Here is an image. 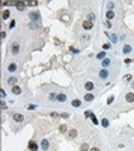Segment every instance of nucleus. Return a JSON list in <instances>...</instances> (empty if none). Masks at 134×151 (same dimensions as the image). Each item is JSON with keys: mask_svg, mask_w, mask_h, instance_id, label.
<instances>
[{"mask_svg": "<svg viewBox=\"0 0 134 151\" xmlns=\"http://www.w3.org/2000/svg\"><path fill=\"white\" fill-rule=\"evenodd\" d=\"M78 136V132L75 130V129H71L69 132H68V139H75Z\"/></svg>", "mask_w": 134, "mask_h": 151, "instance_id": "19", "label": "nucleus"}, {"mask_svg": "<svg viewBox=\"0 0 134 151\" xmlns=\"http://www.w3.org/2000/svg\"><path fill=\"white\" fill-rule=\"evenodd\" d=\"M15 8H17V11H26L27 9V3L26 2H17Z\"/></svg>", "mask_w": 134, "mask_h": 151, "instance_id": "17", "label": "nucleus"}, {"mask_svg": "<svg viewBox=\"0 0 134 151\" xmlns=\"http://www.w3.org/2000/svg\"><path fill=\"white\" fill-rule=\"evenodd\" d=\"M38 2H27V6H36Z\"/></svg>", "mask_w": 134, "mask_h": 151, "instance_id": "38", "label": "nucleus"}, {"mask_svg": "<svg viewBox=\"0 0 134 151\" xmlns=\"http://www.w3.org/2000/svg\"><path fill=\"white\" fill-rule=\"evenodd\" d=\"M110 49H112V42H105V44H102V50L104 51L110 50Z\"/></svg>", "mask_w": 134, "mask_h": 151, "instance_id": "29", "label": "nucleus"}, {"mask_svg": "<svg viewBox=\"0 0 134 151\" xmlns=\"http://www.w3.org/2000/svg\"><path fill=\"white\" fill-rule=\"evenodd\" d=\"M110 77H112V74H110V71H109L107 68H101V69H98V79H100V80L107 82V80H110Z\"/></svg>", "mask_w": 134, "mask_h": 151, "instance_id": "2", "label": "nucleus"}, {"mask_svg": "<svg viewBox=\"0 0 134 151\" xmlns=\"http://www.w3.org/2000/svg\"><path fill=\"white\" fill-rule=\"evenodd\" d=\"M59 132H60V133H66V132H68V127L65 125V124H62V125L59 127Z\"/></svg>", "mask_w": 134, "mask_h": 151, "instance_id": "30", "label": "nucleus"}, {"mask_svg": "<svg viewBox=\"0 0 134 151\" xmlns=\"http://www.w3.org/2000/svg\"><path fill=\"white\" fill-rule=\"evenodd\" d=\"M5 83H6V85H9V86L12 88V86L18 85V77H17V76H11V77L5 79Z\"/></svg>", "mask_w": 134, "mask_h": 151, "instance_id": "5", "label": "nucleus"}, {"mask_svg": "<svg viewBox=\"0 0 134 151\" xmlns=\"http://www.w3.org/2000/svg\"><path fill=\"white\" fill-rule=\"evenodd\" d=\"M104 5H105V8H107V11H113V9L116 8V3H115V2H105Z\"/></svg>", "mask_w": 134, "mask_h": 151, "instance_id": "23", "label": "nucleus"}, {"mask_svg": "<svg viewBox=\"0 0 134 151\" xmlns=\"http://www.w3.org/2000/svg\"><path fill=\"white\" fill-rule=\"evenodd\" d=\"M109 36H110V41H112V44H117V39H119V38H117L116 33H112V35H109Z\"/></svg>", "mask_w": 134, "mask_h": 151, "instance_id": "25", "label": "nucleus"}, {"mask_svg": "<svg viewBox=\"0 0 134 151\" xmlns=\"http://www.w3.org/2000/svg\"><path fill=\"white\" fill-rule=\"evenodd\" d=\"M14 26H15V20H12V21H11V24H9V29H12Z\"/></svg>", "mask_w": 134, "mask_h": 151, "instance_id": "42", "label": "nucleus"}, {"mask_svg": "<svg viewBox=\"0 0 134 151\" xmlns=\"http://www.w3.org/2000/svg\"><path fill=\"white\" fill-rule=\"evenodd\" d=\"M101 125H102L104 129H107V127L110 125V121H109L107 118H102V121H101Z\"/></svg>", "mask_w": 134, "mask_h": 151, "instance_id": "27", "label": "nucleus"}, {"mask_svg": "<svg viewBox=\"0 0 134 151\" xmlns=\"http://www.w3.org/2000/svg\"><path fill=\"white\" fill-rule=\"evenodd\" d=\"M89 150H90V147H89V144H87V142H84V144L80 145V151H89Z\"/></svg>", "mask_w": 134, "mask_h": 151, "instance_id": "26", "label": "nucleus"}, {"mask_svg": "<svg viewBox=\"0 0 134 151\" xmlns=\"http://www.w3.org/2000/svg\"><path fill=\"white\" fill-rule=\"evenodd\" d=\"M17 69H18V65L15 62H11V64H8V67H6V71H8V73H15Z\"/></svg>", "mask_w": 134, "mask_h": 151, "instance_id": "16", "label": "nucleus"}, {"mask_svg": "<svg viewBox=\"0 0 134 151\" xmlns=\"http://www.w3.org/2000/svg\"><path fill=\"white\" fill-rule=\"evenodd\" d=\"M82 104H83V103H82V100H78V98H74V100L71 101V106H72V107H75V109L82 107Z\"/></svg>", "mask_w": 134, "mask_h": 151, "instance_id": "21", "label": "nucleus"}, {"mask_svg": "<svg viewBox=\"0 0 134 151\" xmlns=\"http://www.w3.org/2000/svg\"><path fill=\"white\" fill-rule=\"evenodd\" d=\"M124 80H125V82H131V80H133V76H131V74H127V76H124Z\"/></svg>", "mask_w": 134, "mask_h": 151, "instance_id": "34", "label": "nucleus"}, {"mask_svg": "<svg viewBox=\"0 0 134 151\" xmlns=\"http://www.w3.org/2000/svg\"><path fill=\"white\" fill-rule=\"evenodd\" d=\"M60 117L65 118V119H68V118H69V113H68V112H63V113H60Z\"/></svg>", "mask_w": 134, "mask_h": 151, "instance_id": "36", "label": "nucleus"}, {"mask_svg": "<svg viewBox=\"0 0 134 151\" xmlns=\"http://www.w3.org/2000/svg\"><path fill=\"white\" fill-rule=\"evenodd\" d=\"M90 119H92V122H93L95 125H98V124H100V122H98V119H97V117H95V113H93V112H92V115H90Z\"/></svg>", "mask_w": 134, "mask_h": 151, "instance_id": "31", "label": "nucleus"}, {"mask_svg": "<svg viewBox=\"0 0 134 151\" xmlns=\"http://www.w3.org/2000/svg\"><path fill=\"white\" fill-rule=\"evenodd\" d=\"M86 20H89V21H92V23H93V21L97 20V15H95L93 12H89V14H87V18H86Z\"/></svg>", "mask_w": 134, "mask_h": 151, "instance_id": "28", "label": "nucleus"}, {"mask_svg": "<svg viewBox=\"0 0 134 151\" xmlns=\"http://www.w3.org/2000/svg\"><path fill=\"white\" fill-rule=\"evenodd\" d=\"M27 148H29L30 151H38L41 147L36 144V141H35V139H30V141H29V144H27Z\"/></svg>", "mask_w": 134, "mask_h": 151, "instance_id": "10", "label": "nucleus"}, {"mask_svg": "<svg viewBox=\"0 0 134 151\" xmlns=\"http://www.w3.org/2000/svg\"><path fill=\"white\" fill-rule=\"evenodd\" d=\"M68 101H69V98H68V95L65 94V92H57V103L65 104V103H68Z\"/></svg>", "mask_w": 134, "mask_h": 151, "instance_id": "6", "label": "nucleus"}, {"mask_svg": "<svg viewBox=\"0 0 134 151\" xmlns=\"http://www.w3.org/2000/svg\"><path fill=\"white\" fill-rule=\"evenodd\" d=\"M29 18H30V21H32V23H33V21H36V23L39 24V21H41V14H39L38 11L30 12V14H29Z\"/></svg>", "mask_w": 134, "mask_h": 151, "instance_id": "8", "label": "nucleus"}, {"mask_svg": "<svg viewBox=\"0 0 134 151\" xmlns=\"http://www.w3.org/2000/svg\"><path fill=\"white\" fill-rule=\"evenodd\" d=\"M39 147H41V150H42V151H48V150H50V139H47V137H44V139L41 141V144H39Z\"/></svg>", "mask_w": 134, "mask_h": 151, "instance_id": "7", "label": "nucleus"}, {"mask_svg": "<svg viewBox=\"0 0 134 151\" xmlns=\"http://www.w3.org/2000/svg\"><path fill=\"white\" fill-rule=\"evenodd\" d=\"M11 94H12V95H15V97L21 95V94H23V88H21L20 85H15V86H12V88H11Z\"/></svg>", "mask_w": 134, "mask_h": 151, "instance_id": "9", "label": "nucleus"}, {"mask_svg": "<svg viewBox=\"0 0 134 151\" xmlns=\"http://www.w3.org/2000/svg\"><path fill=\"white\" fill-rule=\"evenodd\" d=\"M5 38H6V32L2 30V41H5Z\"/></svg>", "mask_w": 134, "mask_h": 151, "instance_id": "41", "label": "nucleus"}, {"mask_svg": "<svg viewBox=\"0 0 134 151\" xmlns=\"http://www.w3.org/2000/svg\"><path fill=\"white\" fill-rule=\"evenodd\" d=\"M83 100L86 101V103L93 101V100H95V94H93V92H86V94H84V97H83Z\"/></svg>", "mask_w": 134, "mask_h": 151, "instance_id": "15", "label": "nucleus"}, {"mask_svg": "<svg viewBox=\"0 0 134 151\" xmlns=\"http://www.w3.org/2000/svg\"><path fill=\"white\" fill-rule=\"evenodd\" d=\"M105 57H107V51H104V50L100 51V53L97 54V59H98V61H104Z\"/></svg>", "mask_w": 134, "mask_h": 151, "instance_id": "24", "label": "nucleus"}, {"mask_svg": "<svg viewBox=\"0 0 134 151\" xmlns=\"http://www.w3.org/2000/svg\"><path fill=\"white\" fill-rule=\"evenodd\" d=\"M21 53V42L18 39H12L11 42V54L12 56H18Z\"/></svg>", "mask_w": 134, "mask_h": 151, "instance_id": "1", "label": "nucleus"}, {"mask_svg": "<svg viewBox=\"0 0 134 151\" xmlns=\"http://www.w3.org/2000/svg\"><path fill=\"white\" fill-rule=\"evenodd\" d=\"M9 18H11V11H9V9H5V11L2 12V20L6 21V20H9Z\"/></svg>", "mask_w": 134, "mask_h": 151, "instance_id": "20", "label": "nucleus"}, {"mask_svg": "<svg viewBox=\"0 0 134 151\" xmlns=\"http://www.w3.org/2000/svg\"><path fill=\"white\" fill-rule=\"evenodd\" d=\"M131 53H133V47H131V44H124V47H122V54L130 56Z\"/></svg>", "mask_w": 134, "mask_h": 151, "instance_id": "11", "label": "nucleus"}, {"mask_svg": "<svg viewBox=\"0 0 134 151\" xmlns=\"http://www.w3.org/2000/svg\"><path fill=\"white\" fill-rule=\"evenodd\" d=\"M113 101H115V95H110V97L107 98V106H112Z\"/></svg>", "mask_w": 134, "mask_h": 151, "instance_id": "32", "label": "nucleus"}, {"mask_svg": "<svg viewBox=\"0 0 134 151\" xmlns=\"http://www.w3.org/2000/svg\"><path fill=\"white\" fill-rule=\"evenodd\" d=\"M89 151H101V150L98 148V147H92V148H90Z\"/></svg>", "mask_w": 134, "mask_h": 151, "instance_id": "43", "label": "nucleus"}, {"mask_svg": "<svg viewBox=\"0 0 134 151\" xmlns=\"http://www.w3.org/2000/svg\"><path fill=\"white\" fill-rule=\"evenodd\" d=\"M50 115H51V118H59L60 117V113H57V112H51Z\"/></svg>", "mask_w": 134, "mask_h": 151, "instance_id": "35", "label": "nucleus"}, {"mask_svg": "<svg viewBox=\"0 0 134 151\" xmlns=\"http://www.w3.org/2000/svg\"><path fill=\"white\" fill-rule=\"evenodd\" d=\"M112 64H113V61H112L110 57H105L104 61H101V67H102V68H107V69L112 67Z\"/></svg>", "mask_w": 134, "mask_h": 151, "instance_id": "14", "label": "nucleus"}, {"mask_svg": "<svg viewBox=\"0 0 134 151\" xmlns=\"http://www.w3.org/2000/svg\"><path fill=\"white\" fill-rule=\"evenodd\" d=\"M59 20L63 21V23H69L71 21V15H68L65 11H62V12H59Z\"/></svg>", "mask_w": 134, "mask_h": 151, "instance_id": "12", "label": "nucleus"}, {"mask_svg": "<svg viewBox=\"0 0 134 151\" xmlns=\"http://www.w3.org/2000/svg\"><path fill=\"white\" fill-rule=\"evenodd\" d=\"M82 27H83L84 30H92L93 29V23L89 21V20H84L83 23H82Z\"/></svg>", "mask_w": 134, "mask_h": 151, "instance_id": "13", "label": "nucleus"}, {"mask_svg": "<svg viewBox=\"0 0 134 151\" xmlns=\"http://www.w3.org/2000/svg\"><path fill=\"white\" fill-rule=\"evenodd\" d=\"M104 26H105L107 29H110V27H112V24H110V21H104Z\"/></svg>", "mask_w": 134, "mask_h": 151, "instance_id": "39", "label": "nucleus"}, {"mask_svg": "<svg viewBox=\"0 0 134 151\" xmlns=\"http://www.w3.org/2000/svg\"><path fill=\"white\" fill-rule=\"evenodd\" d=\"M113 18H116L115 11H105V20H107V21H112Z\"/></svg>", "mask_w": 134, "mask_h": 151, "instance_id": "18", "label": "nucleus"}, {"mask_svg": "<svg viewBox=\"0 0 134 151\" xmlns=\"http://www.w3.org/2000/svg\"><path fill=\"white\" fill-rule=\"evenodd\" d=\"M80 39H82V41H89L90 38H89V35H83V36H82Z\"/></svg>", "mask_w": 134, "mask_h": 151, "instance_id": "37", "label": "nucleus"}, {"mask_svg": "<svg viewBox=\"0 0 134 151\" xmlns=\"http://www.w3.org/2000/svg\"><path fill=\"white\" fill-rule=\"evenodd\" d=\"M83 88H84V91H86V92H93V91L97 89V86H95V83H93L92 80H84Z\"/></svg>", "mask_w": 134, "mask_h": 151, "instance_id": "4", "label": "nucleus"}, {"mask_svg": "<svg viewBox=\"0 0 134 151\" xmlns=\"http://www.w3.org/2000/svg\"><path fill=\"white\" fill-rule=\"evenodd\" d=\"M125 101L127 103H134V92H127L125 94Z\"/></svg>", "mask_w": 134, "mask_h": 151, "instance_id": "22", "label": "nucleus"}, {"mask_svg": "<svg viewBox=\"0 0 134 151\" xmlns=\"http://www.w3.org/2000/svg\"><path fill=\"white\" fill-rule=\"evenodd\" d=\"M131 62H133V59H130V57L125 59V64H131Z\"/></svg>", "mask_w": 134, "mask_h": 151, "instance_id": "44", "label": "nucleus"}, {"mask_svg": "<svg viewBox=\"0 0 134 151\" xmlns=\"http://www.w3.org/2000/svg\"><path fill=\"white\" fill-rule=\"evenodd\" d=\"M0 106H2V110H6V109H8V104H6V101L5 100L0 101Z\"/></svg>", "mask_w": 134, "mask_h": 151, "instance_id": "33", "label": "nucleus"}, {"mask_svg": "<svg viewBox=\"0 0 134 151\" xmlns=\"http://www.w3.org/2000/svg\"><path fill=\"white\" fill-rule=\"evenodd\" d=\"M11 119H12L15 124H23V122L26 121V117H24L23 113H20V112H12V113H11Z\"/></svg>", "mask_w": 134, "mask_h": 151, "instance_id": "3", "label": "nucleus"}, {"mask_svg": "<svg viewBox=\"0 0 134 151\" xmlns=\"http://www.w3.org/2000/svg\"><path fill=\"white\" fill-rule=\"evenodd\" d=\"M5 97H6V91L2 89V100H5Z\"/></svg>", "mask_w": 134, "mask_h": 151, "instance_id": "40", "label": "nucleus"}]
</instances>
